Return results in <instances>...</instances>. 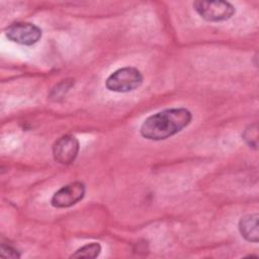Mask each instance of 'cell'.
<instances>
[{
	"label": "cell",
	"mask_w": 259,
	"mask_h": 259,
	"mask_svg": "<svg viewBox=\"0 0 259 259\" xmlns=\"http://www.w3.org/2000/svg\"><path fill=\"white\" fill-rule=\"evenodd\" d=\"M192 119L191 112L186 108H169L159 111L141 125L143 138L151 141L166 140L186 127Z\"/></svg>",
	"instance_id": "6da1fadb"
},
{
	"label": "cell",
	"mask_w": 259,
	"mask_h": 259,
	"mask_svg": "<svg viewBox=\"0 0 259 259\" xmlns=\"http://www.w3.org/2000/svg\"><path fill=\"white\" fill-rule=\"evenodd\" d=\"M143 83L142 73L134 67H124L114 71L105 81L109 91L125 93L139 88Z\"/></svg>",
	"instance_id": "7a4b0ae2"
},
{
	"label": "cell",
	"mask_w": 259,
	"mask_h": 259,
	"mask_svg": "<svg viewBox=\"0 0 259 259\" xmlns=\"http://www.w3.org/2000/svg\"><path fill=\"white\" fill-rule=\"evenodd\" d=\"M193 8L201 18L211 22L227 20L235 13L234 6L227 1H195Z\"/></svg>",
	"instance_id": "3957f363"
},
{
	"label": "cell",
	"mask_w": 259,
	"mask_h": 259,
	"mask_svg": "<svg viewBox=\"0 0 259 259\" xmlns=\"http://www.w3.org/2000/svg\"><path fill=\"white\" fill-rule=\"evenodd\" d=\"M6 36L13 42L31 46L41 37V29L33 23L14 22L6 28Z\"/></svg>",
	"instance_id": "277c9868"
},
{
	"label": "cell",
	"mask_w": 259,
	"mask_h": 259,
	"mask_svg": "<svg viewBox=\"0 0 259 259\" xmlns=\"http://www.w3.org/2000/svg\"><path fill=\"white\" fill-rule=\"evenodd\" d=\"M85 194V185L80 181L71 182L54 193L51 204L54 207H70L79 202Z\"/></svg>",
	"instance_id": "5b68a950"
},
{
	"label": "cell",
	"mask_w": 259,
	"mask_h": 259,
	"mask_svg": "<svg viewBox=\"0 0 259 259\" xmlns=\"http://www.w3.org/2000/svg\"><path fill=\"white\" fill-rule=\"evenodd\" d=\"M79 148V141L74 136L65 135L59 138L53 146L54 159L63 165H69L75 161Z\"/></svg>",
	"instance_id": "8992f818"
},
{
	"label": "cell",
	"mask_w": 259,
	"mask_h": 259,
	"mask_svg": "<svg viewBox=\"0 0 259 259\" xmlns=\"http://www.w3.org/2000/svg\"><path fill=\"white\" fill-rule=\"evenodd\" d=\"M239 231L245 240L257 243L259 239L258 213H251L243 217L239 222Z\"/></svg>",
	"instance_id": "52a82bcc"
},
{
	"label": "cell",
	"mask_w": 259,
	"mask_h": 259,
	"mask_svg": "<svg viewBox=\"0 0 259 259\" xmlns=\"http://www.w3.org/2000/svg\"><path fill=\"white\" fill-rule=\"evenodd\" d=\"M101 246L98 243H90L82 246L71 255V258H95L99 255Z\"/></svg>",
	"instance_id": "ba28073f"
},
{
	"label": "cell",
	"mask_w": 259,
	"mask_h": 259,
	"mask_svg": "<svg viewBox=\"0 0 259 259\" xmlns=\"http://www.w3.org/2000/svg\"><path fill=\"white\" fill-rule=\"evenodd\" d=\"M242 138L245 141V143L253 149H257L258 146V124L257 122H254L252 124H249L243 132Z\"/></svg>",
	"instance_id": "9c48e42d"
},
{
	"label": "cell",
	"mask_w": 259,
	"mask_h": 259,
	"mask_svg": "<svg viewBox=\"0 0 259 259\" xmlns=\"http://www.w3.org/2000/svg\"><path fill=\"white\" fill-rule=\"evenodd\" d=\"M0 255L2 257H6V258H19L20 257V254L18 253V251L15 248H13L10 245H5V244L1 245Z\"/></svg>",
	"instance_id": "30bf717a"
}]
</instances>
